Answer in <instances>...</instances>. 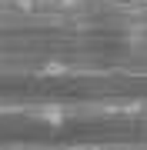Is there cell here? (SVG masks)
Listing matches in <instances>:
<instances>
[{"mask_svg":"<svg viewBox=\"0 0 147 150\" xmlns=\"http://www.w3.org/2000/svg\"><path fill=\"white\" fill-rule=\"evenodd\" d=\"M50 4H57V7H70V4H80V0H50Z\"/></svg>","mask_w":147,"mask_h":150,"instance_id":"obj_1","label":"cell"}]
</instances>
